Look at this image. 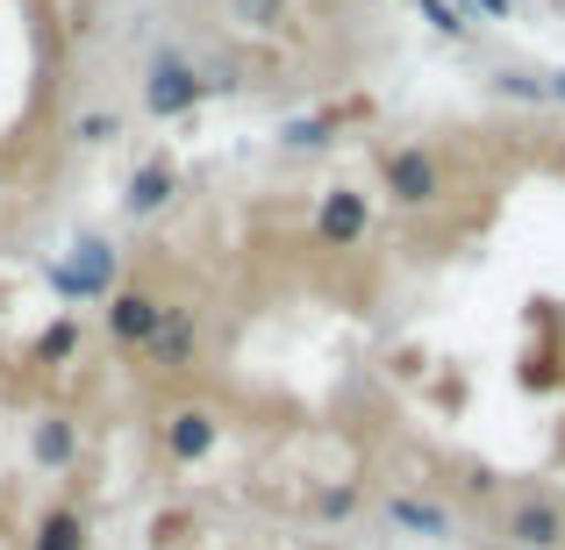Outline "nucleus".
<instances>
[{"label": "nucleus", "instance_id": "9b49d317", "mask_svg": "<svg viewBox=\"0 0 565 550\" xmlns=\"http://www.w3.org/2000/svg\"><path fill=\"white\" fill-rule=\"evenodd\" d=\"M386 522L408 529V537H429V543L451 537V515H444L437 500H415V494H394V500H386Z\"/></svg>", "mask_w": 565, "mask_h": 550}, {"label": "nucleus", "instance_id": "412c9836", "mask_svg": "<svg viewBox=\"0 0 565 550\" xmlns=\"http://www.w3.org/2000/svg\"><path fill=\"white\" fill-rule=\"evenodd\" d=\"M544 86H552V100H565V72H552V79H544Z\"/></svg>", "mask_w": 565, "mask_h": 550}, {"label": "nucleus", "instance_id": "a211bd4d", "mask_svg": "<svg viewBox=\"0 0 565 550\" xmlns=\"http://www.w3.org/2000/svg\"><path fill=\"white\" fill-rule=\"evenodd\" d=\"M122 137V115H79V143H115Z\"/></svg>", "mask_w": 565, "mask_h": 550}, {"label": "nucleus", "instance_id": "aec40b11", "mask_svg": "<svg viewBox=\"0 0 565 550\" xmlns=\"http://www.w3.org/2000/svg\"><path fill=\"white\" fill-rule=\"evenodd\" d=\"M509 8L515 0H472V14H494V22H509Z\"/></svg>", "mask_w": 565, "mask_h": 550}, {"label": "nucleus", "instance_id": "7ed1b4c3", "mask_svg": "<svg viewBox=\"0 0 565 550\" xmlns=\"http://www.w3.org/2000/svg\"><path fill=\"white\" fill-rule=\"evenodd\" d=\"M380 172H386L394 207H429V201L444 193V172H437V158H429V151H386Z\"/></svg>", "mask_w": 565, "mask_h": 550}, {"label": "nucleus", "instance_id": "f03ea898", "mask_svg": "<svg viewBox=\"0 0 565 550\" xmlns=\"http://www.w3.org/2000/svg\"><path fill=\"white\" fill-rule=\"evenodd\" d=\"M201 94H207V86H201V72H193L180 51H158V57H151V72H143V108H151L158 122L186 115Z\"/></svg>", "mask_w": 565, "mask_h": 550}, {"label": "nucleus", "instance_id": "423d86ee", "mask_svg": "<svg viewBox=\"0 0 565 550\" xmlns=\"http://www.w3.org/2000/svg\"><path fill=\"white\" fill-rule=\"evenodd\" d=\"M215 436H222V422L207 408H180V414H166V451L180 457V465H201L207 451H215Z\"/></svg>", "mask_w": 565, "mask_h": 550}, {"label": "nucleus", "instance_id": "f257e3e1", "mask_svg": "<svg viewBox=\"0 0 565 550\" xmlns=\"http://www.w3.org/2000/svg\"><path fill=\"white\" fill-rule=\"evenodd\" d=\"M115 250L100 244V236H79L72 244V258L43 265V279H51V293H65V301H100V293H115Z\"/></svg>", "mask_w": 565, "mask_h": 550}, {"label": "nucleus", "instance_id": "20e7f679", "mask_svg": "<svg viewBox=\"0 0 565 550\" xmlns=\"http://www.w3.org/2000/svg\"><path fill=\"white\" fill-rule=\"evenodd\" d=\"M158 322H166V301H151V293H137V287H122V293H108V336L115 344H151L158 336Z\"/></svg>", "mask_w": 565, "mask_h": 550}, {"label": "nucleus", "instance_id": "f8f14e48", "mask_svg": "<svg viewBox=\"0 0 565 550\" xmlns=\"http://www.w3.org/2000/svg\"><path fill=\"white\" fill-rule=\"evenodd\" d=\"M29 550H86V522L72 508H57V515H43L36 522V543Z\"/></svg>", "mask_w": 565, "mask_h": 550}, {"label": "nucleus", "instance_id": "ddd939ff", "mask_svg": "<svg viewBox=\"0 0 565 550\" xmlns=\"http://www.w3.org/2000/svg\"><path fill=\"white\" fill-rule=\"evenodd\" d=\"M423 14H429V29H437V36H472V29H480L472 0H423Z\"/></svg>", "mask_w": 565, "mask_h": 550}, {"label": "nucleus", "instance_id": "6ab92c4d", "mask_svg": "<svg viewBox=\"0 0 565 550\" xmlns=\"http://www.w3.org/2000/svg\"><path fill=\"white\" fill-rule=\"evenodd\" d=\"M316 508H322V522H344V515L359 508V494H351V486H330V494H322Z\"/></svg>", "mask_w": 565, "mask_h": 550}, {"label": "nucleus", "instance_id": "9d476101", "mask_svg": "<svg viewBox=\"0 0 565 550\" xmlns=\"http://www.w3.org/2000/svg\"><path fill=\"white\" fill-rule=\"evenodd\" d=\"M72 451H79V429H72L65 414H43V422L29 429V457H36V465L65 472V465H72Z\"/></svg>", "mask_w": 565, "mask_h": 550}, {"label": "nucleus", "instance_id": "39448f33", "mask_svg": "<svg viewBox=\"0 0 565 550\" xmlns=\"http://www.w3.org/2000/svg\"><path fill=\"white\" fill-rule=\"evenodd\" d=\"M365 222H373V207H365V193H351V186H337V193H322V207H316V236L322 244H359L365 236Z\"/></svg>", "mask_w": 565, "mask_h": 550}, {"label": "nucleus", "instance_id": "2eb2a0df", "mask_svg": "<svg viewBox=\"0 0 565 550\" xmlns=\"http://www.w3.org/2000/svg\"><path fill=\"white\" fill-rule=\"evenodd\" d=\"M230 14L244 29H279V14H287V0H230Z\"/></svg>", "mask_w": 565, "mask_h": 550}, {"label": "nucleus", "instance_id": "0eeeda50", "mask_svg": "<svg viewBox=\"0 0 565 550\" xmlns=\"http://www.w3.org/2000/svg\"><path fill=\"white\" fill-rule=\"evenodd\" d=\"M509 543H523V550H558V543H565V515L552 508V500H515V508H509Z\"/></svg>", "mask_w": 565, "mask_h": 550}, {"label": "nucleus", "instance_id": "f3484780", "mask_svg": "<svg viewBox=\"0 0 565 550\" xmlns=\"http://www.w3.org/2000/svg\"><path fill=\"white\" fill-rule=\"evenodd\" d=\"M501 94H509V100H552V86H544V79H530V72H501Z\"/></svg>", "mask_w": 565, "mask_h": 550}, {"label": "nucleus", "instance_id": "1a4fd4ad", "mask_svg": "<svg viewBox=\"0 0 565 550\" xmlns=\"http://www.w3.org/2000/svg\"><path fill=\"white\" fill-rule=\"evenodd\" d=\"M172 186H180V172H172L166 158H151V165H143L137 180H129V193H122V207H129V215L143 222V215H158V207L172 201Z\"/></svg>", "mask_w": 565, "mask_h": 550}, {"label": "nucleus", "instance_id": "6e6552de", "mask_svg": "<svg viewBox=\"0 0 565 550\" xmlns=\"http://www.w3.org/2000/svg\"><path fill=\"white\" fill-rule=\"evenodd\" d=\"M193 336H201V330H193V315H186V308H166L158 336L143 344V358H151V365H166V371H180V365H193Z\"/></svg>", "mask_w": 565, "mask_h": 550}, {"label": "nucleus", "instance_id": "dca6fc26", "mask_svg": "<svg viewBox=\"0 0 565 550\" xmlns=\"http://www.w3.org/2000/svg\"><path fill=\"white\" fill-rule=\"evenodd\" d=\"M72 351H79V330H72V322H51V330L36 336V358L51 365V358H72Z\"/></svg>", "mask_w": 565, "mask_h": 550}, {"label": "nucleus", "instance_id": "4468645a", "mask_svg": "<svg viewBox=\"0 0 565 550\" xmlns=\"http://www.w3.org/2000/svg\"><path fill=\"white\" fill-rule=\"evenodd\" d=\"M330 129H337V115H301V122L279 129V143H287V151H322V143H330Z\"/></svg>", "mask_w": 565, "mask_h": 550}]
</instances>
